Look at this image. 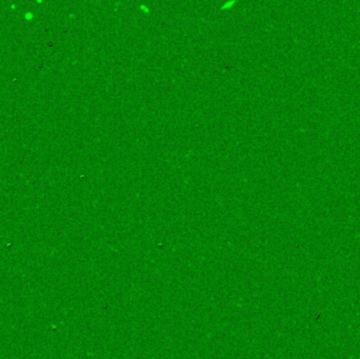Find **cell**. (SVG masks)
<instances>
[{"mask_svg": "<svg viewBox=\"0 0 360 359\" xmlns=\"http://www.w3.org/2000/svg\"><path fill=\"white\" fill-rule=\"evenodd\" d=\"M236 4V1L235 0H229V1H225L224 3L220 5V10L221 11H230L234 7V5Z\"/></svg>", "mask_w": 360, "mask_h": 359, "instance_id": "obj_1", "label": "cell"}, {"mask_svg": "<svg viewBox=\"0 0 360 359\" xmlns=\"http://www.w3.org/2000/svg\"><path fill=\"white\" fill-rule=\"evenodd\" d=\"M138 10H139L142 14H144V15H149V13H151V7L145 3L140 4L139 7H138Z\"/></svg>", "mask_w": 360, "mask_h": 359, "instance_id": "obj_2", "label": "cell"}]
</instances>
